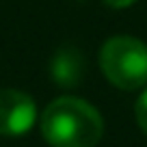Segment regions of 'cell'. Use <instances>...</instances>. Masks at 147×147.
Returning <instances> with one entry per match:
<instances>
[{
	"label": "cell",
	"instance_id": "obj_5",
	"mask_svg": "<svg viewBox=\"0 0 147 147\" xmlns=\"http://www.w3.org/2000/svg\"><path fill=\"white\" fill-rule=\"evenodd\" d=\"M136 123H138V128L143 130V134L147 136V89L138 95V100H136Z\"/></svg>",
	"mask_w": 147,
	"mask_h": 147
},
{
	"label": "cell",
	"instance_id": "obj_3",
	"mask_svg": "<svg viewBox=\"0 0 147 147\" xmlns=\"http://www.w3.org/2000/svg\"><path fill=\"white\" fill-rule=\"evenodd\" d=\"M37 106L32 97L18 89H0V134L18 136L32 128Z\"/></svg>",
	"mask_w": 147,
	"mask_h": 147
},
{
	"label": "cell",
	"instance_id": "obj_4",
	"mask_svg": "<svg viewBox=\"0 0 147 147\" xmlns=\"http://www.w3.org/2000/svg\"><path fill=\"white\" fill-rule=\"evenodd\" d=\"M84 76V56L78 48L74 46H65L59 48L54 52L50 61V78L54 80L56 84L69 89L80 84Z\"/></svg>",
	"mask_w": 147,
	"mask_h": 147
},
{
	"label": "cell",
	"instance_id": "obj_1",
	"mask_svg": "<svg viewBox=\"0 0 147 147\" xmlns=\"http://www.w3.org/2000/svg\"><path fill=\"white\" fill-rule=\"evenodd\" d=\"M41 134L50 147H95L104 134V119L93 104L63 95L46 106Z\"/></svg>",
	"mask_w": 147,
	"mask_h": 147
},
{
	"label": "cell",
	"instance_id": "obj_2",
	"mask_svg": "<svg viewBox=\"0 0 147 147\" xmlns=\"http://www.w3.org/2000/svg\"><path fill=\"white\" fill-rule=\"evenodd\" d=\"M100 67L117 89H141L147 84V46L130 35L110 37L100 50Z\"/></svg>",
	"mask_w": 147,
	"mask_h": 147
},
{
	"label": "cell",
	"instance_id": "obj_6",
	"mask_svg": "<svg viewBox=\"0 0 147 147\" xmlns=\"http://www.w3.org/2000/svg\"><path fill=\"white\" fill-rule=\"evenodd\" d=\"M108 7H113V9H125V7H130L134 2V0H104Z\"/></svg>",
	"mask_w": 147,
	"mask_h": 147
},
{
	"label": "cell",
	"instance_id": "obj_7",
	"mask_svg": "<svg viewBox=\"0 0 147 147\" xmlns=\"http://www.w3.org/2000/svg\"><path fill=\"white\" fill-rule=\"evenodd\" d=\"M80 2H82V0H80Z\"/></svg>",
	"mask_w": 147,
	"mask_h": 147
}]
</instances>
